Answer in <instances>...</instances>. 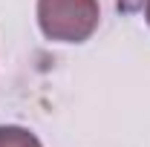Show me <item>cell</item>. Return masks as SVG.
Segmentation results:
<instances>
[{"label":"cell","mask_w":150,"mask_h":147,"mask_svg":"<svg viewBox=\"0 0 150 147\" xmlns=\"http://www.w3.org/2000/svg\"><path fill=\"white\" fill-rule=\"evenodd\" d=\"M101 23L98 0H38V26L55 43H84Z\"/></svg>","instance_id":"6da1fadb"},{"label":"cell","mask_w":150,"mask_h":147,"mask_svg":"<svg viewBox=\"0 0 150 147\" xmlns=\"http://www.w3.org/2000/svg\"><path fill=\"white\" fill-rule=\"evenodd\" d=\"M0 147H43L32 130L18 124H3L0 127Z\"/></svg>","instance_id":"7a4b0ae2"},{"label":"cell","mask_w":150,"mask_h":147,"mask_svg":"<svg viewBox=\"0 0 150 147\" xmlns=\"http://www.w3.org/2000/svg\"><path fill=\"white\" fill-rule=\"evenodd\" d=\"M142 3V12H144V20L150 23V0H139Z\"/></svg>","instance_id":"3957f363"}]
</instances>
